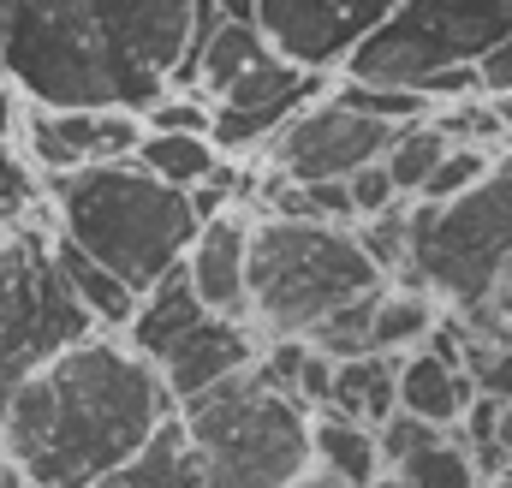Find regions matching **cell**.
<instances>
[{
  "mask_svg": "<svg viewBox=\"0 0 512 488\" xmlns=\"http://www.w3.org/2000/svg\"><path fill=\"white\" fill-rule=\"evenodd\" d=\"M227 12L233 18H256V0H227Z\"/></svg>",
  "mask_w": 512,
  "mask_h": 488,
  "instance_id": "obj_38",
  "label": "cell"
},
{
  "mask_svg": "<svg viewBox=\"0 0 512 488\" xmlns=\"http://www.w3.org/2000/svg\"><path fill=\"white\" fill-rule=\"evenodd\" d=\"M102 488H209V477H203V453H197L185 417L173 411V417L155 429V441H149L131 465H120Z\"/></svg>",
  "mask_w": 512,
  "mask_h": 488,
  "instance_id": "obj_17",
  "label": "cell"
},
{
  "mask_svg": "<svg viewBox=\"0 0 512 488\" xmlns=\"http://www.w3.org/2000/svg\"><path fill=\"white\" fill-rule=\"evenodd\" d=\"M54 227L108 262L131 292H155L203 233L191 191L155 179L137 161H102L84 173H60L48 185Z\"/></svg>",
  "mask_w": 512,
  "mask_h": 488,
  "instance_id": "obj_3",
  "label": "cell"
},
{
  "mask_svg": "<svg viewBox=\"0 0 512 488\" xmlns=\"http://www.w3.org/2000/svg\"><path fill=\"white\" fill-rule=\"evenodd\" d=\"M334 411H346L352 423L382 429L387 417L399 411V358H387V352L346 358L334 369Z\"/></svg>",
  "mask_w": 512,
  "mask_h": 488,
  "instance_id": "obj_18",
  "label": "cell"
},
{
  "mask_svg": "<svg viewBox=\"0 0 512 488\" xmlns=\"http://www.w3.org/2000/svg\"><path fill=\"white\" fill-rule=\"evenodd\" d=\"M471 399H477V381L465 369L441 364L435 352H405L399 358V411H411L423 423H441V429H459Z\"/></svg>",
  "mask_w": 512,
  "mask_h": 488,
  "instance_id": "obj_14",
  "label": "cell"
},
{
  "mask_svg": "<svg viewBox=\"0 0 512 488\" xmlns=\"http://www.w3.org/2000/svg\"><path fill=\"white\" fill-rule=\"evenodd\" d=\"M489 488H512V477H495V483H489Z\"/></svg>",
  "mask_w": 512,
  "mask_h": 488,
  "instance_id": "obj_41",
  "label": "cell"
},
{
  "mask_svg": "<svg viewBox=\"0 0 512 488\" xmlns=\"http://www.w3.org/2000/svg\"><path fill=\"white\" fill-rule=\"evenodd\" d=\"M328 96L340 108H352V114H370V120H387V125H417L435 114V102L423 90H405V84H358V78H346Z\"/></svg>",
  "mask_w": 512,
  "mask_h": 488,
  "instance_id": "obj_24",
  "label": "cell"
},
{
  "mask_svg": "<svg viewBox=\"0 0 512 488\" xmlns=\"http://www.w3.org/2000/svg\"><path fill=\"white\" fill-rule=\"evenodd\" d=\"M405 0H256V24L274 54L298 60L304 72H346V60L382 30Z\"/></svg>",
  "mask_w": 512,
  "mask_h": 488,
  "instance_id": "obj_9",
  "label": "cell"
},
{
  "mask_svg": "<svg viewBox=\"0 0 512 488\" xmlns=\"http://www.w3.org/2000/svg\"><path fill=\"white\" fill-rule=\"evenodd\" d=\"M441 298L423 292V286H387L382 292V310H376V352L387 358H405V352H423L429 328L441 322Z\"/></svg>",
  "mask_w": 512,
  "mask_h": 488,
  "instance_id": "obj_21",
  "label": "cell"
},
{
  "mask_svg": "<svg viewBox=\"0 0 512 488\" xmlns=\"http://www.w3.org/2000/svg\"><path fill=\"white\" fill-rule=\"evenodd\" d=\"M489 304H495V316L507 322V334H512V262H507V274L495 280V298H489Z\"/></svg>",
  "mask_w": 512,
  "mask_h": 488,
  "instance_id": "obj_36",
  "label": "cell"
},
{
  "mask_svg": "<svg viewBox=\"0 0 512 488\" xmlns=\"http://www.w3.org/2000/svg\"><path fill=\"white\" fill-rule=\"evenodd\" d=\"M0 203H6V209H30V203H36L30 167H24V161L6 149V143H0Z\"/></svg>",
  "mask_w": 512,
  "mask_h": 488,
  "instance_id": "obj_34",
  "label": "cell"
},
{
  "mask_svg": "<svg viewBox=\"0 0 512 488\" xmlns=\"http://www.w3.org/2000/svg\"><path fill=\"white\" fill-rule=\"evenodd\" d=\"M310 447H316V471H328V477H340V483H352V488H376L387 477L382 435L370 423H352L334 405L310 417Z\"/></svg>",
  "mask_w": 512,
  "mask_h": 488,
  "instance_id": "obj_15",
  "label": "cell"
},
{
  "mask_svg": "<svg viewBox=\"0 0 512 488\" xmlns=\"http://www.w3.org/2000/svg\"><path fill=\"white\" fill-rule=\"evenodd\" d=\"M489 173H495V149H471V143H453V149H447V161L429 173V185H423V203H453V197L477 191Z\"/></svg>",
  "mask_w": 512,
  "mask_h": 488,
  "instance_id": "obj_26",
  "label": "cell"
},
{
  "mask_svg": "<svg viewBox=\"0 0 512 488\" xmlns=\"http://www.w3.org/2000/svg\"><path fill=\"white\" fill-rule=\"evenodd\" d=\"M358 244L370 250V262H376L382 274L411 268V209L399 203V209H387L376 221H364V227H358Z\"/></svg>",
  "mask_w": 512,
  "mask_h": 488,
  "instance_id": "obj_28",
  "label": "cell"
},
{
  "mask_svg": "<svg viewBox=\"0 0 512 488\" xmlns=\"http://www.w3.org/2000/svg\"><path fill=\"white\" fill-rule=\"evenodd\" d=\"M429 120L441 125L453 143H471V149H501L507 143V120H501V108L495 102H447V108H435Z\"/></svg>",
  "mask_w": 512,
  "mask_h": 488,
  "instance_id": "obj_27",
  "label": "cell"
},
{
  "mask_svg": "<svg viewBox=\"0 0 512 488\" xmlns=\"http://www.w3.org/2000/svg\"><path fill=\"white\" fill-rule=\"evenodd\" d=\"M376 488H411V483H405L399 471H387V477H382V483H376Z\"/></svg>",
  "mask_w": 512,
  "mask_h": 488,
  "instance_id": "obj_40",
  "label": "cell"
},
{
  "mask_svg": "<svg viewBox=\"0 0 512 488\" xmlns=\"http://www.w3.org/2000/svg\"><path fill=\"white\" fill-rule=\"evenodd\" d=\"M512 262V173H489L453 203L411 209V268L405 286L435 292L447 310H477L495 298Z\"/></svg>",
  "mask_w": 512,
  "mask_h": 488,
  "instance_id": "obj_6",
  "label": "cell"
},
{
  "mask_svg": "<svg viewBox=\"0 0 512 488\" xmlns=\"http://www.w3.org/2000/svg\"><path fill=\"white\" fill-rule=\"evenodd\" d=\"M304 197H310V215L328 221V227H352V221H358L352 179H316V185H304Z\"/></svg>",
  "mask_w": 512,
  "mask_h": 488,
  "instance_id": "obj_33",
  "label": "cell"
},
{
  "mask_svg": "<svg viewBox=\"0 0 512 488\" xmlns=\"http://www.w3.org/2000/svg\"><path fill=\"white\" fill-rule=\"evenodd\" d=\"M251 239H256V221L239 215V209H227V215L203 221V233H197L191 256H185L191 286H197V298H203L215 316L251 322Z\"/></svg>",
  "mask_w": 512,
  "mask_h": 488,
  "instance_id": "obj_12",
  "label": "cell"
},
{
  "mask_svg": "<svg viewBox=\"0 0 512 488\" xmlns=\"http://www.w3.org/2000/svg\"><path fill=\"white\" fill-rule=\"evenodd\" d=\"M173 411L179 399L131 340L90 334L18 387L0 453L30 488H102Z\"/></svg>",
  "mask_w": 512,
  "mask_h": 488,
  "instance_id": "obj_2",
  "label": "cell"
},
{
  "mask_svg": "<svg viewBox=\"0 0 512 488\" xmlns=\"http://www.w3.org/2000/svg\"><path fill=\"white\" fill-rule=\"evenodd\" d=\"M382 292H364L358 304H346V310H334L322 328H310V346L322 352V358H334V364H346V358H364V352H376V310H382Z\"/></svg>",
  "mask_w": 512,
  "mask_h": 488,
  "instance_id": "obj_23",
  "label": "cell"
},
{
  "mask_svg": "<svg viewBox=\"0 0 512 488\" xmlns=\"http://www.w3.org/2000/svg\"><path fill=\"white\" fill-rule=\"evenodd\" d=\"M149 131H185V137H209V125H215V108L203 102V96H191V90H167L149 114H143Z\"/></svg>",
  "mask_w": 512,
  "mask_h": 488,
  "instance_id": "obj_30",
  "label": "cell"
},
{
  "mask_svg": "<svg viewBox=\"0 0 512 488\" xmlns=\"http://www.w3.org/2000/svg\"><path fill=\"white\" fill-rule=\"evenodd\" d=\"M495 108H501V120H507V131H512V96H495Z\"/></svg>",
  "mask_w": 512,
  "mask_h": 488,
  "instance_id": "obj_39",
  "label": "cell"
},
{
  "mask_svg": "<svg viewBox=\"0 0 512 488\" xmlns=\"http://www.w3.org/2000/svg\"><path fill=\"white\" fill-rule=\"evenodd\" d=\"M507 36H512V0H405L346 60V78L417 90L435 72L483 66Z\"/></svg>",
  "mask_w": 512,
  "mask_h": 488,
  "instance_id": "obj_7",
  "label": "cell"
},
{
  "mask_svg": "<svg viewBox=\"0 0 512 488\" xmlns=\"http://www.w3.org/2000/svg\"><path fill=\"white\" fill-rule=\"evenodd\" d=\"M179 417L203 453L209 488H292L316 465L310 411L286 387H274L262 364L179 405Z\"/></svg>",
  "mask_w": 512,
  "mask_h": 488,
  "instance_id": "obj_5",
  "label": "cell"
},
{
  "mask_svg": "<svg viewBox=\"0 0 512 488\" xmlns=\"http://www.w3.org/2000/svg\"><path fill=\"white\" fill-rule=\"evenodd\" d=\"M197 0H0V72L42 108L149 114L185 60Z\"/></svg>",
  "mask_w": 512,
  "mask_h": 488,
  "instance_id": "obj_1",
  "label": "cell"
},
{
  "mask_svg": "<svg viewBox=\"0 0 512 488\" xmlns=\"http://www.w3.org/2000/svg\"><path fill=\"white\" fill-rule=\"evenodd\" d=\"M262 60H274V42L262 36V24L256 18H227L221 24V36L209 42V54H203V78H197V96L215 108L245 72H256Z\"/></svg>",
  "mask_w": 512,
  "mask_h": 488,
  "instance_id": "obj_19",
  "label": "cell"
},
{
  "mask_svg": "<svg viewBox=\"0 0 512 488\" xmlns=\"http://www.w3.org/2000/svg\"><path fill=\"white\" fill-rule=\"evenodd\" d=\"M393 137H399V125L370 120V114H352V108H340V102L328 96V102L304 108L298 120L286 125V131L262 149V161H268L274 173L298 179V185H316V179H352V173H364V167L387 161Z\"/></svg>",
  "mask_w": 512,
  "mask_h": 488,
  "instance_id": "obj_8",
  "label": "cell"
},
{
  "mask_svg": "<svg viewBox=\"0 0 512 488\" xmlns=\"http://www.w3.org/2000/svg\"><path fill=\"white\" fill-rule=\"evenodd\" d=\"M376 435H382L387 471H405L417 453H429L435 441H447V429H441V423H423V417H411V411H393V417H387Z\"/></svg>",
  "mask_w": 512,
  "mask_h": 488,
  "instance_id": "obj_29",
  "label": "cell"
},
{
  "mask_svg": "<svg viewBox=\"0 0 512 488\" xmlns=\"http://www.w3.org/2000/svg\"><path fill=\"white\" fill-rule=\"evenodd\" d=\"M447 149H453V137H447L435 120L399 125V137H393V149H387V173H393V185H399L405 197H423V185H429V173L447 161Z\"/></svg>",
  "mask_w": 512,
  "mask_h": 488,
  "instance_id": "obj_22",
  "label": "cell"
},
{
  "mask_svg": "<svg viewBox=\"0 0 512 488\" xmlns=\"http://www.w3.org/2000/svg\"><path fill=\"white\" fill-rule=\"evenodd\" d=\"M18 131H24V155L54 179L102 161H131L137 143L149 137L143 114L131 108H42V102L24 108Z\"/></svg>",
  "mask_w": 512,
  "mask_h": 488,
  "instance_id": "obj_10",
  "label": "cell"
},
{
  "mask_svg": "<svg viewBox=\"0 0 512 488\" xmlns=\"http://www.w3.org/2000/svg\"><path fill=\"white\" fill-rule=\"evenodd\" d=\"M399 477L411 488H483V471H477V459H471L465 441H435V447L417 453Z\"/></svg>",
  "mask_w": 512,
  "mask_h": 488,
  "instance_id": "obj_25",
  "label": "cell"
},
{
  "mask_svg": "<svg viewBox=\"0 0 512 488\" xmlns=\"http://www.w3.org/2000/svg\"><path fill=\"white\" fill-rule=\"evenodd\" d=\"M256 364H262V346H256L251 322L209 316L203 328H191L155 369H161L167 393H173L179 405H191V399L215 393L221 381H233V375H245V369H256Z\"/></svg>",
  "mask_w": 512,
  "mask_h": 488,
  "instance_id": "obj_11",
  "label": "cell"
},
{
  "mask_svg": "<svg viewBox=\"0 0 512 488\" xmlns=\"http://www.w3.org/2000/svg\"><path fill=\"white\" fill-rule=\"evenodd\" d=\"M465 375L477 381V393L512 405V346H495V340H471L465 352Z\"/></svg>",
  "mask_w": 512,
  "mask_h": 488,
  "instance_id": "obj_31",
  "label": "cell"
},
{
  "mask_svg": "<svg viewBox=\"0 0 512 488\" xmlns=\"http://www.w3.org/2000/svg\"><path fill=\"white\" fill-rule=\"evenodd\" d=\"M131 161L149 167L155 179L179 185V191H197L203 179L221 173V149H215V137H185V131H149V137L137 143Z\"/></svg>",
  "mask_w": 512,
  "mask_h": 488,
  "instance_id": "obj_20",
  "label": "cell"
},
{
  "mask_svg": "<svg viewBox=\"0 0 512 488\" xmlns=\"http://www.w3.org/2000/svg\"><path fill=\"white\" fill-rule=\"evenodd\" d=\"M352 203H358V221H376V215H387V209H399V203H405V191L393 185L387 161L364 167V173H352Z\"/></svg>",
  "mask_w": 512,
  "mask_h": 488,
  "instance_id": "obj_32",
  "label": "cell"
},
{
  "mask_svg": "<svg viewBox=\"0 0 512 488\" xmlns=\"http://www.w3.org/2000/svg\"><path fill=\"white\" fill-rule=\"evenodd\" d=\"M215 310L197 298V286H191V268L179 262L155 292H143V304H137V322L126 328V340H131V352H143L149 364H161L191 328H203Z\"/></svg>",
  "mask_w": 512,
  "mask_h": 488,
  "instance_id": "obj_13",
  "label": "cell"
},
{
  "mask_svg": "<svg viewBox=\"0 0 512 488\" xmlns=\"http://www.w3.org/2000/svg\"><path fill=\"white\" fill-rule=\"evenodd\" d=\"M387 286L358 233L328 221H274L262 215L251 239V322L268 340H310L334 310Z\"/></svg>",
  "mask_w": 512,
  "mask_h": 488,
  "instance_id": "obj_4",
  "label": "cell"
},
{
  "mask_svg": "<svg viewBox=\"0 0 512 488\" xmlns=\"http://www.w3.org/2000/svg\"><path fill=\"white\" fill-rule=\"evenodd\" d=\"M54 262H60V274H66V286L78 292V304L96 316V328H131L137 322V304H143V292H131L126 280L108 268V262H96L84 244H72L60 227H54Z\"/></svg>",
  "mask_w": 512,
  "mask_h": 488,
  "instance_id": "obj_16",
  "label": "cell"
},
{
  "mask_svg": "<svg viewBox=\"0 0 512 488\" xmlns=\"http://www.w3.org/2000/svg\"><path fill=\"white\" fill-rule=\"evenodd\" d=\"M477 72H483V90H489V96H512V36L477 66Z\"/></svg>",
  "mask_w": 512,
  "mask_h": 488,
  "instance_id": "obj_35",
  "label": "cell"
},
{
  "mask_svg": "<svg viewBox=\"0 0 512 488\" xmlns=\"http://www.w3.org/2000/svg\"><path fill=\"white\" fill-rule=\"evenodd\" d=\"M292 488H352V483H340V477H328V471H316V465H310V471H304Z\"/></svg>",
  "mask_w": 512,
  "mask_h": 488,
  "instance_id": "obj_37",
  "label": "cell"
}]
</instances>
